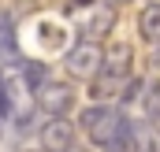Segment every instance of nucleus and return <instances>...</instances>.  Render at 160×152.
Here are the masks:
<instances>
[{
  "instance_id": "14",
  "label": "nucleus",
  "mask_w": 160,
  "mask_h": 152,
  "mask_svg": "<svg viewBox=\"0 0 160 152\" xmlns=\"http://www.w3.org/2000/svg\"><path fill=\"white\" fill-rule=\"evenodd\" d=\"M19 152H34V149H19Z\"/></svg>"
},
{
  "instance_id": "1",
  "label": "nucleus",
  "mask_w": 160,
  "mask_h": 152,
  "mask_svg": "<svg viewBox=\"0 0 160 152\" xmlns=\"http://www.w3.org/2000/svg\"><path fill=\"white\" fill-rule=\"evenodd\" d=\"M78 126H82V134L89 137V145L108 149V152H119V145L130 134V119L119 108H112V104H89L78 115Z\"/></svg>"
},
{
  "instance_id": "2",
  "label": "nucleus",
  "mask_w": 160,
  "mask_h": 152,
  "mask_svg": "<svg viewBox=\"0 0 160 152\" xmlns=\"http://www.w3.org/2000/svg\"><path fill=\"white\" fill-rule=\"evenodd\" d=\"M101 63H104V48H101L93 37L75 41V45L67 48V59H63L67 74H71V78H82V82H93L97 71H101Z\"/></svg>"
},
{
  "instance_id": "6",
  "label": "nucleus",
  "mask_w": 160,
  "mask_h": 152,
  "mask_svg": "<svg viewBox=\"0 0 160 152\" xmlns=\"http://www.w3.org/2000/svg\"><path fill=\"white\" fill-rule=\"evenodd\" d=\"M138 34H142V41L149 48L160 45V4H145L138 11Z\"/></svg>"
},
{
  "instance_id": "9",
  "label": "nucleus",
  "mask_w": 160,
  "mask_h": 152,
  "mask_svg": "<svg viewBox=\"0 0 160 152\" xmlns=\"http://www.w3.org/2000/svg\"><path fill=\"white\" fill-rule=\"evenodd\" d=\"M0 56H15V26H11V15H0Z\"/></svg>"
},
{
  "instance_id": "10",
  "label": "nucleus",
  "mask_w": 160,
  "mask_h": 152,
  "mask_svg": "<svg viewBox=\"0 0 160 152\" xmlns=\"http://www.w3.org/2000/svg\"><path fill=\"white\" fill-rule=\"evenodd\" d=\"M142 93H145V82H142V78H130L119 100H123V104H130V100H142Z\"/></svg>"
},
{
  "instance_id": "11",
  "label": "nucleus",
  "mask_w": 160,
  "mask_h": 152,
  "mask_svg": "<svg viewBox=\"0 0 160 152\" xmlns=\"http://www.w3.org/2000/svg\"><path fill=\"white\" fill-rule=\"evenodd\" d=\"M67 4H71V7H89L93 0H67Z\"/></svg>"
},
{
  "instance_id": "5",
  "label": "nucleus",
  "mask_w": 160,
  "mask_h": 152,
  "mask_svg": "<svg viewBox=\"0 0 160 152\" xmlns=\"http://www.w3.org/2000/svg\"><path fill=\"white\" fill-rule=\"evenodd\" d=\"M101 71H112V74H134V48L127 45V41H116V45H108L104 48V63H101Z\"/></svg>"
},
{
  "instance_id": "13",
  "label": "nucleus",
  "mask_w": 160,
  "mask_h": 152,
  "mask_svg": "<svg viewBox=\"0 0 160 152\" xmlns=\"http://www.w3.org/2000/svg\"><path fill=\"white\" fill-rule=\"evenodd\" d=\"M149 152H160V134L153 137V149H149Z\"/></svg>"
},
{
  "instance_id": "4",
  "label": "nucleus",
  "mask_w": 160,
  "mask_h": 152,
  "mask_svg": "<svg viewBox=\"0 0 160 152\" xmlns=\"http://www.w3.org/2000/svg\"><path fill=\"white\" fill-rule=\"evenodd\" d=\"M41 152H67L75 145V122H67V115H48L38 130Z\"/></svg>"
},
{
  "instance_id": "12",
  "label": "nucleus",
  "mask_w": 160,
  "mask_h": 152,
  "mask_svg": "<svg viewBox=\"0 0 160 152\" xmlns=\"http://www.w3.org/2000/svg\"><path fill=\"white\" fill-rule=\"evenodd\" d=\"M67 152H89V145H71Z\"/></svg>"
},
{
  "instance_id": "8",
  "label": "nucleus",
  "mask_w": 160,
  "mask_h": 152,
  "mask_svg": "<svg viewBox=\"0 0 160 152\" xmlns=\"http://www.w3.org/2000/svg\"><path fill=\"white\" fill-rule=\"evenodd\" d=\"M45 82H48V67L45 63H22V85L30 93H38Z\"/></svg>"
},
{
  "instance_id": "3",
  "label": "nucleus",
  "mask_w": 160,
  "mask_h": 152,
  "mask_svg": "<svg viewBox=\"0 0 160 152\" xmlns=\"http://www.w3.org/2000/svg\"><path fill=\"white\" fill-rule=\"evenodd\" d=\"M34 104H38V112H45V115H67L75 108V85L48 78L38 93H34Z\"/></svg>"
},
{
  "instance_id": "7",
  "label": "nucleus",
  "mask_w": 160,
  "mask_h": 152,
  "mask_svg": "<svg viewBox=\"0 0 160 152\" xmlns=\"http://www.w3.org/2000/svg\"><path fill=\"white\" fill-rule=\"evenodd\" d=\"M142 108H145V119H149V126L160 134V82H145Z\"/></svg>"
}]
</instances>
